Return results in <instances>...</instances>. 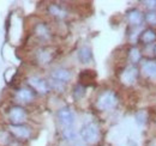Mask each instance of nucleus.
Returning <instances> with one entry per match:
<instances>
[{
    "mask_svg": "<svg viewBox=\"0 0 156 146\" xmlns=\"http://www.w3.org/2000/svg\"><path fill=\"white\" fill-rule=\"evenodd\" d=\"M80 139L85 143V144H96L100 140L101 137V132L98 123L95 122H89L87 125H84L80 129Z\"/></svg>",
    "mask_w": 156,
    "mask_h": 146,
    "instance_id": "1",
    "label": "nucleus"
},
{
    "mask_svg": "<svg viewBox=\"0 0 156 146\" xmlns=\"http://www.w3.org/2000/svg\"><path fill=\"white\" fill-rule=\"evenodd\" d=\"M118 104V96L117 93L112 90H106L98 96V101H96V107L98 110L102 111H107L113 108H115Z\"/></svg>",
    "mask_w": 156,
    "mask_h": 146,
    "instance_id": "2",
    "label": "nucleus"
},
{
    "mask_svg": "<svg viewBox=\"0 0 156 146\" xmlns=\"http://www.w3.org/2000/svg\"><path fill=\"white\" fill-rule=\"evenodd\" d=\"M7 117L10 125H24V122L28 120V113L20 106H13L9 109Z\"/></svg>",
    "mask_w": 156,
    "mask_h": 146,
    "instance_id": "3",
    "label": "nucleus"
},
{
    "mask_svg": "<svg viewBox=\"0 0 156 146\" xmlns=\"http://www.w3.org/2000/svg\"><path fill=\"white\" fill-rule=\"evenodd\" d=\"M57 117H58L59 123L64 128H71L73 127L75 121H76V115L73 113V110L70 107H64L60 108L57 113Z\"/></svg>",
    "mask_w": 156,
    "mask_h": 146,
    "instance_id": "4",
    "label": "nucleus"
},
{
    "mask_svg": "<svg viewBox=\"0 0 156 146\" xmlns=\"http://www.w3.org/2000/svg\"><path fill=\"white\" fill-rule=\"evenodd\" d=\"M9 133L16 139V140H28L31 138V128L25 125H10L9 126Z\"/></svg>",
    "mask_w": 156,
    "mask_h": 146,
    "instance_id": "5",
    "label": "nucleus"
},
{
    "mask_svg": "<svg viewBox=\"0 0 156 146\" xmlns=\"http://www.w3.org/2000/svg\"><path fill=\"white\" fill-rule=\"evenodd\" d=\"M28 84L29 86L34 90V91L39 92L41 95H46L51 91V86H49V83L44 79H42L41 77H30L28 78Z\"/></svg>",
    "mask_w": 156,
    "mask_h": 146,
    "instance_id": "6",
    "label": "nucleus"
},
{
    "mask_svg": "<svg viewBox=\"0 0 156 146\" xmlns=\"http://www.w3.org/2000/svg\"><path fill=\"white\" fill-rule=\"evenodd\" d=\"M15 98L17 99V102L20 103H30L35 99V91L31 88H27V86H22L20 89H17L15 92Z\"/></svg>",
    "mask_w": 156,
    "mask_h": 146,
    "instance_id": "7",
    "label": "nucleus"
},
{
    "mask_svg": "<svg viewBox=\"0 0 156 146\" xmlns=\"http://www.w3.org/2000/svg\"><path fill=\"white\" fill-rule=\"evenodd\" d=\"M138 78V70L135 66H127L120 74V80L124 85H132Z\"/></svg>",
    "mask_w": 156,
    "mask_h": 146,
    "instance_id": "8",
    "label": "nucleus"
},
{
    "mask_svg": "<svg viewBox=\"0 0 156 146\" xmlns=\"http://www.w3.org/2000/svg\"><path fill=\"white\" fill-rule=\"evenodd\" d=\"M51 78H52V80H55V82H59V83L66 84L67 82L71 80L72 73L70 72L67 68L58 67V68H54V70L51 72Z\"/></svg>",
    "mask_w": 156,
    "mask_h": 146,
    "instance_id": "9",
    "label": "nucleus"
},
{
    "mask_svg": "<svg viewBox=\"0 0 156 146\" xmlns=\"http://www.w3.org/2000/svg\"><path fill=\"white\" fill-rule=\"evenodd\" d=\"M34 31H35V35L42 41H48L51 38V30L46 25V23H37L34 28Z\"/></svg>",
    "mask_w": 156,
    "mask_h": 146,
    "instance_id": "10",
    "label": "nucleus"
},
{
    "mask_svg": "<svg viewBox=\"0 0 156 146\" xmlns=\"http://www.w3.org/2000/svg\"><path fill=\"white\" fill-rule=\"evenodd\" d=\"M126 17H127V20H129V23L131 24V25H140L142 24V22H143V13L139 11V10H137V9H132V10H130L127 13H126Z\"/></svg>",
    "mask_w": 156,
    "mask_h": 146,
    "instance_id": "11",
    "label": "nucleus"
},
{
    "mask_svg": "<svg viewBox=\"0 0 156 146\" xmlns=\"http://www.w3.org/2000/svg\"><path fill=\"white\" fill-rule=\"evenodd\" d=\"M78 59L82 64H90L93 61V52L88 46H83L78 50Z\"/></svg>",
    "mask_w": 156,
    "mask_h": 146,
    "instance_id": "12",
    "label": "nucleus"
},
{
    "mask_svg": "<svg viewBox=\"0 0 156 146\" xmlns=\"http://www.w3.org/2000/svg\"><path fill=\"white\" fill-rule=\"evenodd\" d=\"M48 13L55 18L59 19H64L67 17V12L64 7H61L60 5H57V4H51L48 6Z\"/></svg>",
    "mask_w": 156,
    "mask_h": 146,
    "instance_id": "13",
    "label": "nucleus"
},
{
    "mask_svg": "<svg viewBox=\"0 0 156 146\" xmlns=\"http://www.w3.org/2000/svg\"><path fill=\"white\" fill-rule=\"evenodd\" d=\"M36 60L41 65H48L53 60V53L49 49H46V48L40 49L39 52L36 53Z\"/></svg>",
    "mask_w": 156,
    "mask_h": 146,
    "instance_id": "14",
    "label": "nucleus"
},
{
    "mask_svg": "<svg viewBox=\"0 0 156 146\" xmlns=\"http://www.w3.org/2000/svg\"><path fill=\"white\" fill-rule=\"evenodd\" d=\"M142 71L143 73L149 77L150 79L156 80V62L155 61H144L142 65Z\"/></svg>",
    "mask_w": 156,
    "mask_h": 146,
    "instance_id": "15",
    "label": "nucleus"
},
{
    "mask_svg": "<svg viewBox=\"0 0 156 146\" xmlns=\"http://www.w3.org/2000/svg\"><path fill=\"white\" fill-rule=\"evenodd\" d=\"M139 40H140L144 44L153 43L156 40V33L153 29H145V30L139 35Z\"/></svg>",
    "mask_w": 156,
    "mask_h": 146,
    "instance_id": "16",
    "label": "nucleus"
},
{
    "mask_svg": "<svg viewBox=\"0 0 156 146\" xmlns=\"http://www.w3.org/2000/svg\"><path fill=\"white\" fill-rule=\"evenodd\" d=\"M62 135H64V138H65L67 141H70L71 144L75 143V141H77L78 139H79V138H78L77 132L73 129V127L64 128V129H62Z\"/></svg>",
    "mask_w": 156,
    "mask_h": 146,
    "instance_id": "17",
    "label": "nucleus"
},
{
    "mask_svg": "<svg viewBox=\"0 0 156 146\" xmlns=\"http://www.w3.org/2000/svg\"><path fill=\"white\" fill-rule=\"evenodd\" d=\"M129 55H130V60H131L133 64L139 62V61H140V59H142V54H140L139 49L136 48V47H133V48H131V49H130Z\"/></svg>",
    "mask_w": 156,
    "mask_h": 146,
    "instance_id": "18",
    "label": "nucleus"
},
{
    "mask_svg": "<svg viewBox=\"0 0 156 146\" xmlns=\"http://www.w3.org/2000/svg\"><path fill=\"white\" fill-rule=\"evenodd\" d=\"M147 119H148V115H147V113H145L144 110H140V111H138L136 114L137 123H138L139 126H144L145 122H147Z\"/></svg>",
    "mask_w": 156,
    "mask_h": 146,
    "instance_id": "19",
    "label": "nucleus"
},
{
    "mask_svg": "<svg viewBox=\"0 0 156 146\" xmlns=\"http://www.w3.org/2000/svg\"><path fill=\"white\" fill-rule=\"evenodd\" d=\"M84 93H85V88H84L82 84H78V85L75 86V89H73V97H75L76 99L82 98V97L84 96Z\"/></svg>",
    "mask_w": 156,
    "mask_h": 146,
    "instance_id": "20",
    "label": "nucleus"
},
{
    "mask_svg": "<svg viewBox=\"0 0 156 146\" xmlns=\"http://www.w3.org/2000/svg\"><path fill=\"white\" fill-rule=\"evenodd\" d=\"M145 19L149 24L151 25H156V12L155 11H150L147 16H145Z\"/></svg>",
    "mask_w": 156,
    "mask_h": 146,
    "instance_id": "21",
    "label": "nucleus"
},
{
    "mask_svg": "<svg viewBox=\"0 0 156 146\" xmlns=\"http://www.w3.org/2000/svg\"><path fill=\"white\" fill-rule=\"evenodd\" d=\"M144 4H147V6L149 7V9H156V1H143Z\"/></svg>",
    "mask_w": 156,
    "mask_h": 146,
    "instance_id": "22",
    "label": "nucleus"
},
{
    "mask_svg": "<svg viewBox=\"0 0 156 146\" xmlns=\"http://www.w3.org/2000/svg\"><path fill=\"white\" fill-rule=\"evenodd\" d=\"M155 53H156V47H155Z\"/></svg>",
    "mask_w": 156,
    "mask_h": 146,
    "instance_id": "23",
    "label": "nucleus"
}]
</instances>
